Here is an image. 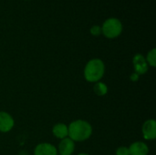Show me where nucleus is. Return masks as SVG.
<instances>
[{
    "mask_svg": "<svg viewBox=\"0 0 156 155\" xmlns=\"http://www.w3.org/2000/svg\"><path fill=\"white\" fill-rule=\"evenodd\" d=\"M68 137L74 143L84 142L88 140L92 134V127L90 123L83 120H77L72 122L69 127Z\"/></svg>",
    "mask_w": 156,
    "mask_h": 155,
    "instance_id": "f257e3e1",
    "label": "nucleus"
},
{
    "mask_svg": "<svg viewBox=\"0 0 156 155\" xmlns=\"http://www.w3.org/2000/svg\"><path fill=\"white\" fill-rule=\"evenodd\" d=\"M104 73L105 64L100 58L90 59L84 68V78L89 82H99L104 76Z\"/></svg>",
    "mask_w": 156,
    "mask_h": 155,
    "instance_id": "f03ea898",
    "label": "nucleus"
},
{
    "mask_svg": "<svg viewBox=\"0 0 156 155\" xmlns=\"http://www.w3.org/2000/svg\"><path fill=\"white\" fill-rule=\"evenodd\" d=\"M122 32V24L116 17L106 19L101 26V33L108 38H115Z\"/></svg>",
    "mask_w": 156,
    "mask_h": 155,
    "instance_id": "7ed1b4c3",
    "label": "nucleus"
},
{
    "mask_svg": "<svg viewBox=\"0 0 156 155\" xmlns=\"http://www.w3.org/2000/svg\"><path fill=\"white\" fill-rule=\"evenodd\" d=\"M143 136L145 140L154 141L156 138V122L154 120H147L142 128Z\"/></svg>",
    "mask_w": 156,
    "mask_h": 155,
    "instance_id": "20e7f679",
    "label": "nucleus"
},
{
    "mask_svg": "<svg viewBox=\"0 0 156 155\" xmlns=\"http://www.w3.org/2000/svg\"><path fill=\"white\" fill-rule=\"evenodd\" d=\"M133 68L136 74L144 75L148 71V64L146 62L145 58L142 54H136L133 58Z\"/></svg>",
    "mask_w": 156,
    "mask_h": 155,
    "instance_id": "39448f33",
    "label": "nucleus"
},
{
    "mask_svg": "<svg viewBox=\"0 0 156 155\" xmlns=\"http://www.w3.org/2000/svg\"><path fill=\"white\" fill-rule=\"evenodd\" d=\"M15 121L13 117L5 111H0V132H8L13 129Z\"/></svg>",
    "mask_w": 156,
    "mask_h": 155,
    "instance_id": "423d86ee",
    "label": "nucleus"
},
{
    "mask_svg": "<svg viewBox=\"0 0 156 155\" xmlns=\"http://www.w3.org/2000/svg\"><path fill=\"white\" fill-rule=\"evenodd\" d=\"M34 155H58V150L51 143H42L35 147Z\"/></svg>",
    "mask_w": 156,
    "mask_h": 155,
    "instance_id": "0eeeda50",
    "label": "nucleus"
},
{
    "mask_svg": "<svg viewBox=\"0 0 156 155\" xmlns=\"http://www.w3.org/2000/svg\"><path fill=\"white\" fill-rule=\"evenodd\" d=\"M57 150L60 155H71L75 150V143L72 140L67 137L60 141Z\"/></svg>",
    "mask_w": 156,
    "mask_h": 155,
    "instance_id": "6e6552de",
    "label": "nucleus"
},
{
    "mask_svg": "<svg viewBox=\"0 0 156 155\" xmlns=\"http://www.w3.org/2000/svg\"><path fill=\"white\" fill-rule=\"evenodd\" d=\"M130 155H148L149 147L144 142H135L128 148Z\"/></svg>",
    "mask_w": 156,
    "mask_h": 155,
    "instance_id": "1a4fd4ad",
    "label": "nucleus"
},
{
    "mask_svg": "<svg viewBox=\"0 0 156 155\" xmlns=\"http://www.w3.org/2000/svg\"><path fill=\"white\" fill-rule=\"evenodd\" d=\"M52 133L56 138L63 140L67 138L69 135L68 126L65 123H57L56 125H54L52 129Z\"/></svg>",
    "mask_w": 156,
    "mask_h": 155,
    "instance_id": "9d476101",
    "label": "nucleus"
},
{
    "mask_svg": "<svg viewBox=\"0 0 156 155\" xmlns=\"http://www.w3.org/2000/svg\"><path fill=\"white\" fill-rule=\"evenodd\" d=\"M93 90L95 94L98 96H105L108 93V87L103 82H96Z\"/></svg>",
    "mask_w": 156,
    "mask_h": 155,
    "instance_id": "9b49d317",
    "label": "nucleus"
},
{
    "mask_svg": "<svg viewBox=\"0 0 156 155\" xmlns=\"http://www.w3.org/2000/svg\"><path fill=\"white\" fill-rule=\"evenodd\" d=\"M146 62L148 64V66L150 65L153 68L156 67V49L153 48L152 50H150L147 54V57L145 58Z\"/></svg>",
    "mask_w": 156,
    "mask_h": 155,
    "instance_id": "f8f14e48",
    "label": "nucleus"
},
{
    "mask_svg": "<svg viewBox=\"0 0 156 155\" xmlns=\"http://www.w3.org/2000/svg\"><path fill=\"white\" fill-rule=\"evenodd\" d=\"M90 34L93 36H100L101 34V26L98 25H94L90 27Z\"/></svg>",
    "mask_w": 156,
    "mask_h": 155,
    "instance_id": "ddd939ff",
    "label": "nucleus"
},
{
    "mask_svg": "<svg viewBox=\"0 0 156 155\" xmlns=\"http://www.w3.org/2000/svg\"><path fill=\"white\" fill-rule=\"evenodd\" d=\"M116 155H130L129 149L125 146H121L116 150Z\"/></svg>",
    "mask_w": 156,
    "mask_h": 155,
    "instance_id": "4468645a",
    "label": "nucleus"
},
{
    "mask_svg": "<svg viewBox=\"0 0 156 155\" xmlns=\"http://www.w3.org/2000/svg\"><path fill=\"white\" fill-rule=\"evenodd\" d=\"M139 77H140V76L134 72V73L131 74V76H130V79H131V80H132V81H133V82H136V81H138V79H139Z\"/></svg>",
    "mask_w": 156,
    "mask_h": 155,
    "instance_id": "2eb2a0df",
    "label": "nucleus"
},
{
    "mask_svg": "<svg viewBox=\"0 0 156 155\" xmlns=\"http://www.w3.org/2000/svg\"><path fill=\"white\" fill-rule=\"evenodd\" d=\"M78 155H89L88 153H79Z\"/></svg>",
    "mask_w": 156,
    "mask_h": 155,
    "instance_id": "dca6fc26",
    "label": "nucleus"
}]
</instances>
